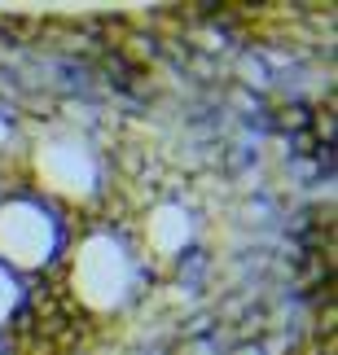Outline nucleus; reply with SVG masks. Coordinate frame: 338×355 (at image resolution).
<instances>
[]
</instances>
